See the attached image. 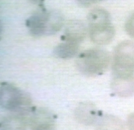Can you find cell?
Masks as SVG:
<instances>
[{"label": "cell", "mask_w": 134, "mask_h": 130, "mask_svg": "<svg viewBox=\"0 0 134 130\" xmlns=\"http://www.w3.org/2000/svg\"><path fill=\"white\" fill-rule=\"evenodd\" d=\"M1 107L13 113L29 115L33 111L32 100L27 92L9 83H1L0 88Z\"/></svg>", "instance_id": "cell-1"}, {"label": "cell", "mask_w": 134, "mask_h": 130, "mask_svg": "<svg viewBox=\"0 0 134 130\" xmlns=\"http://www.w3.org/2000/svg\"><path fill=\"white\" fill-rule=\"evenodd\" d=\"M110 61L111 56L108 52L102 49H91L80 53L76 63L83 74L94 76L105 72Z\"/></svg>", "instance_id": "cell-2"}, {"label": "cell", "mask_w": 134, "mask_h": 130, "mask_svg": "<svg viewBox=\"0 0 134 130\" xmlns=\"http://www.w3.org/2000/svg\"><path fill=\"white\" fill-rule=\"evenodd\" d=\"M113 76H132L134 73V42L124 41L115 49L113 57Z\"/></svg>", "instance_id": "cell-3"}, {"label": "cell", "mask_w": 134, "mask_h": 130, "mask_svg": "<svg viewBox=\"0 0 134 130\" xmlns=\"http://www.w3.org/2000/svg\"><path fill=\"white\" fill-rule=\"evenodd\" d=\"M29 118L31 130H56L55 116L45 109H35Z\"/></svg>", "instance_id": "cell-4"}, {"label": "cell", "mask_w": 134, "mask_h": 130, "mask_svg": "<svg viewBox=\"0 0 134 130\" xmlns=\"http://www.w3.org/2000/svg\"><path fill=\"white\" fill-rule=\"evenodd\" d=\"M91 39L94 44L105 45L110 43L115 35L111 22H102L89 25Z\"/></svg>", "instance_id": "cell-5"}, {"label": "cell", "mask_w": 134, "mask_h": 130, "mask_svg": "<svg viewBox=\"0 0 134 130\" xmlns=\"http://www.w3.org/2000/svg\"><path fill=\"white\" fill-rule=\"evenodd\" d=\"M49 20V13L42 7L27 18L26 26L32 35L37 37L45 35H48Z\"/></svg>", "instance_id": "cell-6"}, {"label": "cell", "mask_w": 134, "mask_h": 130, "mask_svg": "<svg viewBox=\"0 0 134 130\" xmlns=\"http://www.w3.org/2000/svg\"><path fill=\"white\" fill-rule=\"evenodd\" d=\"M74 116L80 124L91 126L98 121V111L92 103L82 102L75 109Z\"/></svg>", "instance_id": "cell-7"}, {"label": "cell", "mask_w": 134, "mask_h": 130, "mask_svg": "<svg viewBox=\"0 0 134 130\" xmlns=\"http://www.w3.org/2000/svg\"><path fill=\"white\" fill-rule=\"evenodd\" d=\"M111 88L120 97L132 96L134 94V76H113Z\"/></svg>", "instance_id": "cell-8"}, {"label": "cell", "mask_w": 134, "mask_h": 130, "mask_svg": "<svg viewBox=\"0 0 134 130\" xmlns=\"http://www.w3.org/2000/svg\"><path fill=\"white\" fill-rule=\"evenodd\" d=\"M87 35V27L81 21L72 20L67 24L65 33L62 36L63 41L79 44L85 38Z\"/></svg>", "instance_id": "cell-9"}, {"label": "cell", "mask_w": 134, "mask_h": 130, "mask_svg": "<svg viewBox=\"0 0 134 130\" xmlns=\"http://www.w3.org/2000/svg\"><path fill=\"white\" fill-rule=\"evenodd\" d=\"M29 126V118L27 115L13 113L1 118V130H26Z\"/></svg>", "instance_id": "cell-10"}, {"label": "cell", "mask_w": 134, "mask_h": 130, "mask_svg": "<svg viewBox=\"0 0 134 130\" xmlns=\"http://www.w3.org/2000/svg\"><path fill=\"white\" fill-rule=\"evenodd\" d=\"M96 130H125L121 119L112 115H104L97 121Z\"/></svg>", "instance_id": "cell-11"}, {"label": "cell", "mask_w": 134, "mask_h": 130, "mask_svg": "<svg viewBox=\"0 0 134 130\" xmlns=\"http://www.w3.org/2000/svg\"><path fill=\"white\" fill-rule=\"evenodd\" d=\"M79 44L64 41L54 48L53 53L55 57L60 59H70L75 57L79 52Z\"/></svg>", "instance_id": "cell-12"}, {"label": "cell", "mask_w": 134, "mask_h": 130, "mask_svg": "<svg viewBox=\"0 0 134 130\" xmlns=\"http://www.w3.org/2000/svg\"><path fill=\"white\" fill-rule=\"evenodd\" d=\"M109 22H111L110 14L106 10L102 8L92 9L88 15L89 25Z\"/></svg>", "instance_id": "cell-13"}, {"label": "cell", "mask_w": 134, "mask_h": 130, "mask_svg": "<svg viewBox=\"0 0 134 130\" xmlns=\"http://www.w3.org/2000/svg\"><path fill=\"white\" fill-rule=\"evenodd\" d=\"M125 27L127 33L132 38H134V12L127 20Z\"/></svg>", "instance_id": "cell-14"}, {"label": "cell", "mask_w": 134, "mask_h": 130, "mask_svg": "<svg viewBox=\"0 0 134 130\" xmlns=\"http://www.w3.org/2000/svg\"><path fill=\"white\" fill-rule=\"evenodd\" d=\"M76 1L81 6L87 7L91 6L93 4L100 2V1H103V0H76Z\"/></svg>", "instance_id": "cell-15"}, {"label": "cell", "mask_w": 134, "mask_h": 130, "mask_svg": "<svg viewBox=\"0 0 134 130\" xmlns=\"http://www.w3.org/2000/svg\"><path fill=\"white\" fill-rule=\"evenodd\" d=\"M127 125L130 130H134V112H132L128 116Z\"/></svg>", "instance_id": "cell-16"}, {"label": "cell", "mask_w": 134, "mask_h": 130, "mask_svg": "<svg viewBox=\"0 0 134 130\" xmlns=\"http://www.w3.org/2000/svg\"><path fill=\"white\" fill-rule=\"evenodd\" d=\"M28 1H30L31 3H32L35 4V5H42L44 0H28Z\"/></svg>", "instance_id": "cell-17"}]
</instances>
